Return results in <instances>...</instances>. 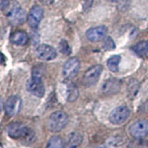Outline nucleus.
I'll use <instances>...</instances> for the list:
<instances>
[{"label":"nucleus","mask_w":148,"mask_h":148,"mask_svg":"<svg viewBox=\"0 0 148 148\" xmlns=\"http://www.w3.org/2000/svg\"><path fill=\"white\" fill-rule=\"evenodd\" d=\"M58 47H59L60 52H61L62 54H64V55H69L71 52V47H69V45L68 42L66 40L60 41V43L58 45Z\"/></svg>","instance_id":"nucleus-20"},{"label":"nucleus","mask_w":148,"mask_h":148,"mask_svg":"<svg viewBox=\"0 0 148 148\" xmlns=\"http://www.w3.org/2000/svg\"><path fill=\"white\" fill-rule=\"evenodd\" d=\"M10 41L17 45H25L29 41V37H28V34L25 32L16 31L11 34Z\"/></svg>","instance_id":"nucleus-14"},{"label":"nucleus","mask_w":148,"mask_h":148,"mask_svg":"<svg viewBox=\"0 0 148 148\" xmlns=\"http://www.w3.org/2000/svg\"><path fill=\"white\" fill-rule=\"evenodd\" d=\"M21 105H22V102L20 96L11 95L7 100L6 105H5V109H6L7 115L8 117H15V116L21 111Z\"/></svg>","instance_id":"nucleus-9"},{"label":"nucleus","mask_w":148,"mask_h":148,"mask_svg":"<svg viewBox=\"0 0 148 148\" xmlns=\"http://www.w3.org/2000/svg\"><path fill=\"white\" fill-rule=\"evenodd\" d=\"M0 148H3V145H2V143H0Z\"/></svg>","instance_id":"nucleus-29"},{"label":"nucleus","mask_w":148,"mask_h":148,"mask_svg":"<svg viewBox=\"0 0 148 148\" xmlns=\"http://www.w3.org/2000/svg\"><path fill=\"white\" fill-rule=\"evenodd\" d=\"M79 96V91L77 89V87L74 84H69L68 86V95H67V98L68 101L69 102H74Z\"/></svg>","instance_id":"nucleus-19"},{"label":"nucleus","mask_w":148,"mask_h":148,"mask_svg":"<svg viewBox=\"0 0 148 148\" xmlns=\"http://www.w3.org/2000/svg\"><path fill=\"white\" fill-rule=\"evenodd\" d=\"M44 16V10L40 6H34L31 8L29 15L27 17V21L29 25L34 28V29H36L37 27L39 26L40 22L42 21Z\"/></svg>","instance_id":"nucleus-10"},{"label":"nucleus","mask_w":148,"mask_h":148,"mask_svg":"<svg viewBox=\"0 0 148 148\" xmlns=\"http://www.w3.org/2000/svg\"><path fill=\"white\" fill-rule=\"evenodd\" d=\"M7 15H8V21L12 25H21L22 23H24V21L27 18L25 10L18 6L11 8L8 10Z\"/></svg>","instance_id":"nucleus-8"},{"label":"nucleus","mask_w":148,"mask_h":148,"mask_svg":"<svg viewBox=\"0 0 148 148\" xmlns=\"http://www.w3.org/2000/svg\"><path fill=\"white\" fill-rule=\"evenodd\" d=\"M9 6V0H0V10H5Z\"/></svg>","instance_id":"nucleus-24"},{"label":"nucleus","mask_w":148,"mask_h":148,"mask_svg":"<svg viewBox=\"0 0 148 148\" xmlns=\"http://www.w3.org/2000/svg\"><path fill=\"white\" fill-rule=\"evenodd\" d=\"M108 1H110V2H117V1H119V0H108Z\"/></svg>","instance_id":"nucleus-28"},{"label":"nucleus","mask_w":148,"mask_h":148,"mask_svg":"<svg viewBox=\"0 0 148 148\" xmlns=\"http://www.w3.org/2000/svg\"><path fill=\"white\" fill-rule=\"evenodd\" d=\"M103 47H104L105 50H108V51L115 49L116 45H115L113 39L110 38V37H106V38L105 39L104 44H103Z\"/></svg>","instance_id":"nucleus-22"},{"label":"nucleus","mask_w":148,"mask_h":148,"mask_svg":"<svg viewBox=\"0 0 148 148\" xmlns=\"http://www.w3.org/2000/svg\"><path fill=\"white\" fill-rule=\"evenodd\" d=\"M68 121L69 117L64 111H56L49 116L47 120V128L52 132H61L67 126Z\"/></svg>","instance_id":"nucleus-2"},{"label":"nucleus","mask_w":148,"mask_h":148,"mask_svg":"<svg viewBox=\"0 0 148 148\" xmlns=\"http://www.w3.org/2000/svg\"><path fill=\"white\" fill-rule=\"evenodd\" d=\"M2 109H3V100L1 97H0V113H1Z\"/></svg>","instance_id":"nucleus-26"},{"label":"nucleus","mask_w":148,"mask_h":148,"mask_svg":"<svg viewBox=\"0 0 148 148\" xmlns=\"http://www.w3.org/2000/svg\"><path fill=\"white\" fill-rule=\"evenodd\" d=\"M146 56H147V57H148V50H147V53H146Z\"/></svg>","instance_id":"nucleus-30"},{"label":"nucleus","mask_w":148,"mask_h":148,"mask_svg":"<svg viewBox=\"0 0 148 148\" xmlns=\"http://www.w3.org/2000/svg\"><path fill=\"white\" fill-rule=\"evenodd\" d=\"M102 71H103V67L100 66V65H96V66L90 68L84 73V76H83L82 79L83 84L87 87L95 85L98 82Z\"/></svg>","instance_id":"nucleus-5"},{"label":"nucleus","mask_w":148,"mask_h":148,"mask_svg":"<svg viewBox=\"0 0 148 148\" xmlns=\"http://www.w3.org/2000/svg\"><path fill=\"white\" fill-rule=\"evenodd\" d=\"M120 56H113V57H111L108 60V69H110L111 71L113 72H118L119 71V64L120 62Z\"/></svg>","instance_id":"nucleus-18"},{"label":"nucleus","mask_w":148,"mask_h":148,"mask_svg":"<svg viewBox=\"0 0 148 148\" xmlns=\"http://www.w3.org/2000/svg\"><path fill=\"white\" fill-rule=\"evenodd\" d=\"M120 89V82L116 79H108L104 82L102 86V91L106 95H114L117 94Z\"/></svg>","instance_id":"nucleus-13"},{"label":"nucleus","mask_w":148,"mask_h":148,"mask_svg":"<svg viewBox=\"0 0 148 148\" xmlns=\"http://www.w3.org/2000/svg\"><path fill=\"white\" fill-rule=\"evenodd\" d=\"M27 90L32 95L42 97L45 95V85L39 73L34 72L32 77L27 82Z\"/></svg>","instance_id":"nucleus-3"},{"label":"nucleus","mask_w":148,"mask_h":148,"mask_svg":"<svg viewBox=\"0 0 148 148\" xmlns=\"http://www.w3.org/2000/svg\"><path fill=\"white\" fill-rule=\"evenodd\" d=\"M92 3H94V0H83V3H82L83 9H84V10H88V9L92 8Z\"/></svg>","instance_id":"nucleus-23"},{"label":"nucleus","mask_w":148,"mask_h":148,"mask_svg":"<svg viewBox=\"0 0 148 148\" xmlns=\"http://www.w3.org/2000/svg\"><path fill=\"white\" fill-rule=\"evenodd\" d=\"M99 148H102V147H99Z\"/></svg>","instance_id":"nucleus-31"},{"label":"nucleus","mask_w":148,"mask_h":148,"mask_svg":"<svg viewBox=\"0 0 148 148\" xmlns=\"http://www.w3.org/2000/svg\"><path fill=\"white\" fill-rule=\"evenodd\" d=\"M81 67V63L76 58H71L68 59L63 67V76L65 79L71 80L79 73Z\"/></svg>","instance_id":"nucleus-7"},{"label":"nucleus","mask_w":148,"mask_h":148,"mask_svg":"<svg viewBox=\"0 0 148 148\" xmlns=\"http://www.w3.org/2000/svg\"><path fill=\"white\" fill-rule=\"evenodd\" d=\"M130 115H131V110L128 106H120L118 108H114L109 114V121L115 124L119 125L124 123L129 119Z\"/></svg>","instance_id":"nucleus-4"},{"label":"nucleus","mask_w":148,"mask_h":148,"mask_svg":"<svg viewBox=\"0 0 148 148\" xmlns=\"http://www.w3.org/2000/svg\"><path fill=\"white\" fill-rule=\"evenodd\" d=\"M82 143V136L79 132H71L68 137V141L64 148H78Z\"/></svg>","instance_id":"nucleus-15"},{"label":"nucleus","mask_w":148,"mask_h":148,"mask_svg":"<svg viewBox=\"0 0 148 148\" xmlns=\"http://www.w3.org/2000/svg\"><path fill=\"white\" fill-rule=\"evenodd\" d=\"M128 89H129V92H131L132 95H136L138 89H139V82L136 80H132L129 83Z\"/></svg>","instance_id":"nucleus-21"},{"label":"nucleus","mask_w":148,"mask_h":148,"mask_svg":"<svg viewBox=\"0 0 148 148\" xmlns=\"http://www.w3.org/2000/svg\"><path fill=\"white\" fill-rule=\"evenodd\" d=\"M8 134L12 139H21L25 143H31L34 141L35 133L32 129L26 127L21 122H11L8 126Z\"/></svg>","instance_id":"nucleus-1"},{"label":"nucleus","mask_w":148,"mask_h":148,"mask_svg":"<svg viewBox=\"0 0 148 148\" xmlns=\"http://www.w3.org/2000/svg\"><path fill=\"white\" fill-rule=\"evenodd\" d=\"M3 61H4V56L1 52H0V63H2Z\"/></svg>","instance_id":"nucleus-27"},{"label":"nucleus","mask_w":148,"mask_h":148,"mask_svg":"<svg viewBox=\"0 0 148 148\" xmlns=\"http://www.w3.org/2000/svg\"><path fill=\"white\" fill-rule=\"evenodd\" d=\"M106 32H108V29L106 26L94 27L86 32V37L89 41L95 43V42H99L105 38Z\"/></svg>","instance_id":"nucleus-12"},{"label":"nucleus","mask_w":148,"mask_h":148,"mask_svg":"<svg viewBox=\"0 0 148 148\" xmlns=\"http://www.w3.org/2000/svg\"><path fill=\"white\" fill-rule=\"evenodd\" d=\"M130 134L136 139L145 138L148 134V121L145 119H139L133 122L130 127Z\"/></svg>","instance_id":"nucleus-6"},{"label":"nucleus","mask_w":148,"mask_h":148,"mask_svg":"<svg viewBox=\"0 0 148 148\" xmlns=\"http://www.w3.org/2000/svg\"><path fill=\"white\" fill-rule=\"evenodd\" d=\"M147 50H148V42L145 41L139 42L138 44H136L133 46V51L139 57H143L145 55H146Z\"/></svg>","instance_id":"nucleus-16"},{"label":"nucleus","mask_w":148,"mask_h":148,"mask_svg":"<svg viewBox=\"0 0 148 148\" xmlns=\"http://www.w3.org/2000/svg\"><path fill=\"white\" fill-rule=\"evenodd\" d=\"M63 139L59 136H53L49 139L45 148H64Z\"/></svg>","instance_id":"nucleus-17"},{"label":"nucleus","mask_w":148,"mask_h":148,"mask_svg":"<svg viewBox=\"0 0 148 148\" xmlns=\"http://www.w3.org/2000/svg\"><path fill=\"white\" fill-rule=\"evenodd\" d=\"M36 54L38 58L45 61H49L56 58L57 57V51L54 47L48 45H41L36 49Z\"/></svg>","instance_id":"nucleus-11"},{"label":"nucleus","mask_w":148,"mask_h":148,"mask_svg":"<svg viewBox=\"0 0 148 148\" xmlns=\"http://www.w3.org/2000/svg\"><path fill=\"white\" fill-rule=\"evenodd\" d=\"M39 1L41 3H43L45 5H51V4H53L55 0H39Z\"/></svg>","instance_id":"nucleus-25"}]
</instances>
